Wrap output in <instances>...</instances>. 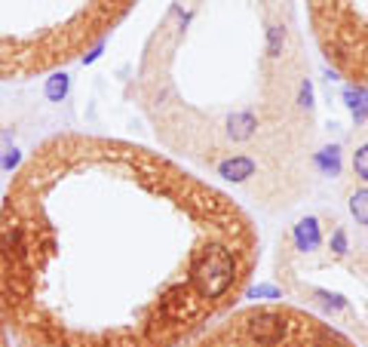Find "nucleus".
I'll use <instances>...</instances> for the list:
<instances>
[{"mask_svg":"<svg viewBox=\"0 0 368 347\" xmlns=\"http://www.w3.org/2000/svg\"><path fill=\"white\" fill-rule=\"evenodd\" d=\"M258 261L252 209L179 157L56 133L0 200V323L19 347H184Z\"/></svg>","mask_w":368,"mask_h":347,"instance_id":"f257e3e1","label":"nucleus"},{"mask_svg":"<svg viewBox=\"0 0 368 347\" xmlns=\"http://www.w3.org/2000/svg\"><path fill=\"white\" fill-rule=\"evenodd\" d=\"M133 89L160 148L240 203L282 212L310 194L319 126L295 0H172Z\"/></svg>","mask_w":368,"mask_h":347,"instance_id":"f03ea898","label":"nucleus"},{"mask_svg":"<svg viewBox=\"0 0 368 347\" xmlns=\"http://www.w3.org/2000/svg\"><path fill=\"white\" fill-rule=\"evenodd\" d=\"M184 347H359V342L301 304L258 301L230 311Z\"/></svg>","mask_w":368,"mask_h":347,"instance_id":"7ed1b4c3","label":"nucleus"},{"mask_svg":"<svg viewBox=\"0 0 368 347\" xmlns=\"http://www.w3.org/2000/svg\"><path fill=\"white\" fill-rule=\"evenodd\" d=\"M307 34L325 65L353 87L368 89V0H301Z\"/></svg>","mask_w":368,"mask_h":347,"instance_id":"20e7f679","label":"nucleus"}]
</instances>
